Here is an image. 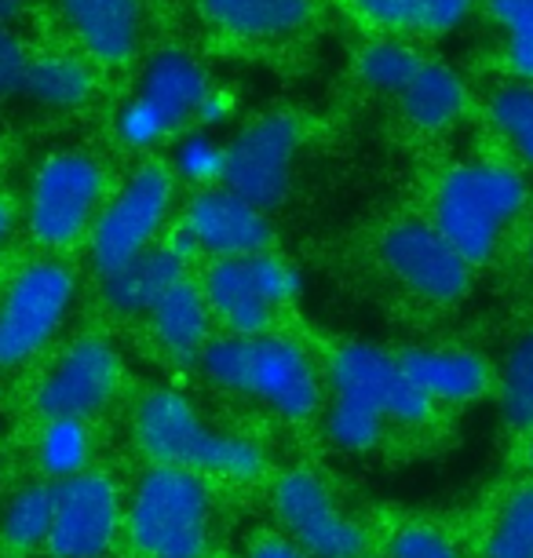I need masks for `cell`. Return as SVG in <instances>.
I'll use <instances>...</instances> for the list:
<instances>
[{"label":"cell","instance_id":"cell-3","mask_svg":"<svg viewBox=\"0 0 533 558\" xmlns=\"http://www.w3.org/2000/svg\"><path fill=\"white\" fill-rule=\"evenodd\" d=\"M213 525V497L202 475L150 468L124 504V530L143 558H202Z\"/></svg>","mask_w":533,"mask_h":558},{"label":"cell","instance_id":"cell-18","mask_svg":"<svg viewBox=\"0 0 533 558\" xmlns=\"http://www.w3.org/2000/svg\"><path fill=\"white\" fill-rule=\"evenodd\" d=\"M208 325H213V311L197 281L183 278L154 303L150 311V329L154 340L161 343V351L172 357L175 365H194L202 362L208 340Z\"/></svg>","mask_w":533,"mask_h":558},{"label":"cell","instance_id":"cell-21","mask_svg":"<svg viewBox=\"0 0 533 558\" xmlns=\"http://www.w3.org/2000/svg\"><path fill=\"white\" fill-rule=\"evenodd\" d=\"M399 102H402L405 118H410L416 129L438 132L464 113L468 92H464V81L457 77L453 70L443 66V62L424 59L421 70H416V77L405 84Z\"/></svg>","mask_w":533,"mask_h":558},{"label":"cell","instance_id":"cell-44","mask_svg":"<svg viewBox=\"0 0 533 558\" xmlns=\"http://www.w3.org/2000/svg\"><path fill=\"white\" fill-rule=\"evenodd\" d=\"M530 263H533V248H530Z\"/></svg>","mask_w":533,"mask_h":558},{"label":"cell","instance_id":"cell-29","mask_svg":"<svg viewBox=\"0 0 533 558\" xmlns=\"http://www.w3.org/2000/svg\"><path fill=\"white\" fill-rule=\"evenodd\" d=\"M421 56L405 45H395V40H380V45H370L359 59V73L362 81L376 92H391V96H402L405 84L416 77L421 70Z\"/></svg>","mask_w":533,"mask_h":558},{"label":"cell","instance_id":"cell-11","mask_svg":"<svg viewBox=\"0 0 533 558\" xmlns=\"http://www.w3.org/2000/svg\"><path fill=\"white\" fill-rule=\"evenodd\" d=\"M121 354L102 336L70 343L37 384L34 402L45 420H88L121 391Z\"/></svg>","mask_w":533,"mask_h":558},{"label":"cell","instance_id":"cell-33","mask_svg":"<svg viewBox=\"0 0 533 558\" xmlns=\"http://www.w3.org/2000/svg\"><path fill=\"white\" fill-rule=\"evenodd\" d=\"M391 558H461L453 541L435 525H402L391 536Z\"/></svg>","mask_w":533,"mask_h":558},{"label":"cell","instance_id":"cell-30","mask_svg":"<svg viewBox=\"0 0 533 558\" xmlns=\"http://www.w3.org/2000/svg\"><path fill=\"white\" fill-rule=\"evenodd\" d=\"M384 424H388V420H384L380 413H373V409L343 402V398H332L329 416H326V435L337 449L365 452L380 441Z\"/></svg>","mask_w":533,"mask_h":558},{"label":"cell","instance_id":"cell-31","mask_svg":"<svg viewBox=\"0 0 533 558\" xmlns=\"http://www.w3.org/2000/svg\"><path fill=\"white\" fill-rule=\"evenodd\" d=\"M489 15L508 37V66L533 81V0H489Z\"/></svg>","mask_w":533,"mask_h":558},{"label":"cell","instance_id":"cell-38","mask_svg":"<svg viewBox=\"0 0 533 558\" xmlns=\"http://www.w3.org/2000/svg\"><path fill=\"white\" fill-rule=\"evenodd\" d=\"M249 558H318V555L303 551V547H296L281 533H264V536H256L253 547H249Z\"/></svg>","mask_w":533,"mask_h":558},{"label":"cell","instance_id":"cell-25","mask_svg":"<svg viewBox=\"0 0 533 558\" xmlns=\"http://www.w3.org/2000/svg\"><path fill=\"white\" fill-rule=\"evenodd\" d=\"M92 92V73L85 70V62L70 59V56H40L29 66L26 77V96L40 102V107H77L85 102Z\"/></svg>","mask_w":533,"mask_h":558},{"label":"cell","instance_id":"cell-23","mask_svg":"<svg viewBox=\"0 0 533 558\" xmlns=\"http://www.w3.org/2000/svg\"><path fill=\"white\" fill-rule=\"evenodd\" d=\"M56 525V482H29L0 511V536L15 551L48 547Z\"/></svg>","mask_w":533,"mask_h":558},{"label":"cell","instance_id":"cell-16","mask_svg":"<svg viewBox=\"0 0 533 558\" xmlns=\"http://www.w3.org/2000/svg\"><path fill=\"white\" fill-rule=\"evenodd\" d=\"M202 292L213 318L231 336H259L275 318V303L264 296L253 256L213 259L205 267Z\"/></svg>","mask_w":533,"mask_h":558},{"label":"cell","instance_id":"cell-15","mask_svg":"<svg viewBox=\"0 0 533 558\" xmlns=\"http://www.w3.org/2000/svg\"><path fill=\"white\" fill-rule=\"evenodd\" d=\"M183 227L197 238L202 252H213L216 259L259 256V252L270 248L267 213H259L256 205L231 194L227 186L194 194L191 205H186Z\"/></svg>","mask_w":533,"mask_h":558},{"label":"cell","instance_id":"cell-9","mask_svg":"<svg viewBox=\"0 0 533 558\" xmlns=\"http://www.w3.org/2000/svg\"><path fill=\"white\" fill-rule=\"evenodd\" d=\"M275 519L281 536L318 558H362L365 530L340 511L337 497L315 471H289L275 482Z\"/></svg>","mask_w":533,"mask_h":558},{"label":"cell","instance_id":"cell-28","mask_svg":"<svg viewBox=\"0 0 533 558\" xmlns=\"http://www.w3.org/2000/svg\"><path fill=\"white\" fill-rule=\"evenodd\" d=\"M489 118L497 132L516 146V154L533 165V84H505L489 99Z\"/></svg>","mask_w":533,"mask_h":558},{"label":"cell","instance_id":"cell-4","mask_svg":"<svg viewBox=\"0 0 533 558\" xmlns=\"http://www.w3.org/2000/svg\"><path fill=\"white\" fill-rule=\"evenodd\" d=\"M526 205V183L516 168L472 161L449 168L435 194V227L472 263L494 256L505 227Z\"/></svg>","mask_w":533,"mask_h":558},{"label":"cell","instance_id":"cell-7","mask_svg":"<svg viewBox=\"0 0 533 558\" xmlns=\"http://www.w3.org/2000/svg\"><path fill=\"white\" fill-rule=\"evenodd\" d=\"M208 77L183 51H161L143 73L140 96L124 102L118 132L129 146H154L165 135L180 132L186 118H197L208 99Z\"/></svg>","mask_w":533,"mask_h":558},{"label":"cell","instance_id":"cell-41","mask_svg":"<svg viewBox=\"0 0 533 558\" xmlns=\"http://www.w3.org/2000/svg\"><path fill=\"white\" fill-rule=\"evenodd\" d=\"M19 12H23V0H0V26L12 23Z\"/></svg>","mask_w":533,"mask_h":558},{"label":"cell","instance_id":"cell-12","mask_svg":"<svg viewBox=\"0 0 533 558\" xmlns=\"http://www.w3.org/2000/svg\"><path fill=\"white\" fill-rule=\"evenodd\" d=\"M332 398L365 405L395 424H424L432 416V398L416 387L399 362L370 343H343L329 365Z\"/></svg>","mask_w":533,"mask_h":558},{"label":"cell","instance_id":"cell-42","mask_svg":"<svg viewBox=\"0 0 533 558\" xmlns=\"http://www.w3.org/2000/svg\"><path fill=\"white\" fill-rule=\"evenodd\" d=\"M8 227H12V208H8V202H0V238L8 234Z\"/></svg>","mask_w":533,"mask_h":558},{"label":"cell","instance_id":"cell-36","mask_svg":"<svg viewBox=\"0 0 533 558\" xmlns=\"http://www.w3.org/2000/svg\"><path fill=\"white\" fill-rule=\"evenodd\" d=\"M472 4L475 0H421L416 4V26L427 29V34H446L472 12Z\"/></svg>","mask_w":533,"mask_h":558},{"label":"cell","instance_id":"cell-20","mask_svg":"<svg viewBox=\"0 0 533 558\" xmlns=\"http://www.w3.org/2000/svg\"><path fill=\"white\" fill-rule=\"evenodd\" d=\"M186 278V263L175 259L169 248H146L143 256L124 263L102 278V300L121 314H150L175 281Z\"/></svg>","mask_w":533,"mask_h":558},{"label":"cell","instance_id":"cell-14","mask_svg":"<svg viewBox=\"0 0 533 558\" xmlns=\"http://www.w3.org/2000/svg\"><path fill=\"white\" fill-rule=\"evenodd\" d=\"M380 256L395 278L427 303H457L472 286V263L435 223H395L380 241Z\"/></svg>","mask_w":533,"mask_h":558},{"label":"cell","instance_id":"cell-32","mask_svg":"<svg viewBox=\"0 0 533 558\" xmlns=\"http://www.w3.org/2000/svg\"><path fill=\"white\" fill-rule=\"evenodd\" d=\"M223 165H227V150L219 143H213L208 135H191L180 154H175V168L194 179V183H213V179H223Z\"/></svg>","mask_w":533,"mask_h":558},{"label":"cell","instance_id":"cell-19","mask_svg":"<svg viewBox=\"0 0 533 558\" xmlns=\"http://www.w3.org/2000/svg\"><path fill=\"white\" fill-rule=\"evenodd\" d=\"M399 362L432 402H475L489 387V365L472 351H402Z\"/></svg>","mask_w":533,"mask_h":558},{"label":"cell","instance_id":"cell-17","mask_svg":"<svg viewBox=\"0 0 533 558\" xmlns=\"http://www.w3.org/2000/svg\"><path fill=\"white\" fill-rule=\"evenodd\" d=\"M62 19L99 62L132 59L143 34L140 0H62Z\"/></svg>","mask_w":533,"mask_h":558},{"label":"cell","instance_id":"cell-6","mask_svg":"<svg viewBox=\"0 0 533 558\" xmlns=\"http://www.w3.org/2000/svg\"><path fill=\"white\" fill-rule=\"evenodd\" d=\"M172 191L175 183L165 165H143L140 172L124 179L118 197L102 208L96 227H92V263L102 278L143 256L146 248H154L150 241L165 223Z\"/></svg>","mask_w":533,"mask_h":558},{"label":"cell","instance_id":"cell-22","mask_svg":"<svg viewBox=\"0 0 533 558\" xmlns=\"http://www.w3.org/2000/svg\"><path fill=\"white\" fill-rule=\"evenodd\" d=\"M205 15L238 37L292 34L311 12V0H202Z\"/></svg>","mask_w":533,"mask_h":558},{"label":"cell","instance_id":"cell-43","mask_svg":"<svg viewBox=\"0 0 533 558\" xmlns=\"http://www.w3.org/2000/svg\"><path fill=\"white\" fill-rule=\"evenodd\" d=\"M526 457H530V463H533V441H530V449H526Z\"/></svg>","mask_w":533,"mask_h":558},{"label":"cell","instance_id":"cell-39","mask_svg":"<svg viewBox=\"0 0 533 558\" xmlns=\"http://www.w3.org/2000/svg\"><path fill=\"white\" fill-rule=\"evenodd\" d=\"M165 248H169L172 256H175V259H183V263H191L194 256H202V245H197V238H194L183 223L169 234V241H165Z\"/></svg>","mask_w":533,"mask_h":558},{"label":"cell","instance_id":"cell-35","mask_svg":"<svg viewBox=\"0 0 533 558\" xmlns=\"http://www.w3.org/2000/svg\"><path fill=\"white\" fill-rule=\"evenodd\" d=\"M29 66H34V59H29L26 45L8 26H0V102L26 96Z\"/></svg>","mask_w":533,"mask_h":558},{"label":"cell","instance_id":"cell-27","mask_svg":"<svg viewBox=\"0 0 533 558\" xmlns=\"http://www.w3.org/2000/svg\"><path fill=\"white\" fill-rule=\"evenodd\" d=\"M500 416L508 427L533 435V332L511 343L500 368Z\"/></svg>","mask_w":533,"mask_h":558},{"label":"cell","instance_id":"cell-5","mask_svg":"<svg viewBox=\"0 0 533 558\" xmlns=\"http://www.w3.org/2000/svg\"><path fill=\"white\" fill-rule=\"evenodd\" d=\"M73 303V278L62 263L40 259L19 270L0 296V368L29 362L59 332Z\"/></svg>","mask_w":533,"mask_h":558},{"label":"cell","instance_id":"cell-1","mask_svg":"<svg viewBox=\"0 0 533 558\" xmlns=\"http://www.w3.org/2000/svg\"><path fill=\"white\" fill-rule=\"evenodd\" d=\"M135 446L154 468L253 482L267 471V452L231 430H216L175 391H150L135 405Z\"/></svg>","mask_w":533,"mask_h":558},{"label":"cell","instance_id":"cell-24","mask_svg":"<svg viewBox=\"0 0 533 558\" xmlns=\"http://www.w3.org/2000/svg\"><path fill=\"white\" fill-rule=\"evenodd\" d=\"M40 471L51 482H66L88 471L92 460V430L88 420H48L37 441Z\"/></svg>","mask_w":533,"mask_h":558},{"label":"cell","instance_id":"cell-37","mask_svg":"<svg viewBox=\"0 0 533 558\" xmlns=\"http://www.w3.org/2000/svg\"><path fill=\"white\" fill-rule=\"evenodd\" d=\"M416 4H421V0H354V8H359L370 23L384 29L416 26Z\"/></svg>","mask_w":533,"mask_h":558},{"label":"cell","instance_id":"cell-2","mask_svg":"<svg viewBox=\"0 0 533 558\" xmlns=\"http://www.w3.org/2000/svg\"><path fill=\"white\" fill-rule=\"evenodd\" d=\"M205 376L223 391L249 395L278 416L303 424L322 409V380L311 354L286 336H219L202 354Z\"/></svg>","mask_w":533,"mask_h":558},{"label":"cell","instance_id":"cell-40","mask_svg":"<svg viewBox=\"0 0 533 558\" xmlns=\"http://www.w3.org/2000/svg\"><path fill=\"white\" fill-rule=\"evenodd\" d=\"M227 96H216V92H208V99L202 102V110H197V121L202 124H216V121H223L227 118Z\"/></svg>","mask_w":533,"mask_h":558},{"label":"cell","instance_id":"cell-34","mask_svg":"<svg viewBox=\"0 0 533 558\" xmlns=\"http://www.w3.org/2000/svg\"><path fill=\"white\" fill-rule=\"evenodd\" d=\"M253 267H256V278H259V289H264V296L278 307H286V303H292L300 296V274L292 263H286L281 256H275V252H259V256H253Z\"/></svg>","mask_w":533,"mask_h":558},{"label":"cell","instance_id":"cell-8","mask_svg":"<svg viewBox=\"0 0 533 558\" xmlns=\"http://www.w3.org/2000/svg\"><path fill=\"white\" fill-rule=\"evenodd\" d=\"M102 168L85 154H56L40 165L29 194V230L40 245L66 248L96 227Z\"/></svg>","mask_w":533,"mask_h":558},{"label":"cell","instance_id":"cell-10","mask_svg":"<svg viewBox=\"0 0 533 558\" xmlns=\"http://www.w3.org/2000/svg\"><path fill=\"white\" fill-rule=\"evenodd\" d=\"M300 150V124L289 113H267L238 132L227 146V165L219 183L245 197L259 213H270L286 202L292 183V157Z\"/></svg>","mask_w":533,"mask_h":558},{"label":"cell","instance_id":"cell-26","mask_svg":"<svg viewBox=\"0 0 533 558\" xmlns=\"http://www.w3.org/2000/svg\"><path fill=\"white\" fill-rule=\"evenodd\" d=\"M483 558H533V482L516 486L497 508Z\"/></svg>","mask_w":533,"mask_h":558},{"label":"cell","instance_id":"cell-13","mask_svg":"<svg viewBox=\"0 0 533 558\" xmlns=\"http://www.w3.org/2000/svg\"><path fill=\"white\" fill-rule=\"evenodd\" d=\"M124 522L121 489L110 475L85 471L56 482V525L48 551L56 558H102L113 547Z\"/></svg>","mask_w":533,"mask_h":558}]
</instances>
